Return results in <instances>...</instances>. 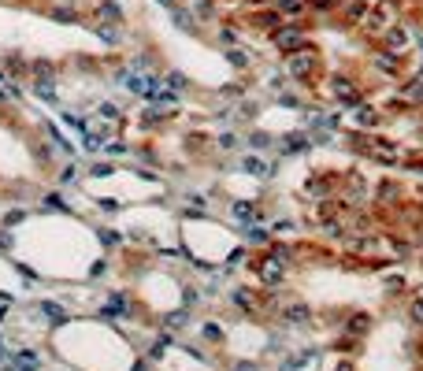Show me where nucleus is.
I'll return each instance as SVG.
<instances>
[{
	"label": "nucleus",
	"instance_id": "f257e3e1",
	"mask_svg": "<svg viewBox=\"0 0 423 371\" xmlns=\"http://www.w3.org/2000/svg\"><path fill=\"white\" fill-rule=\"evenodd\" d=\"M282 71L294 78V82H301V86H308L312 78H315V71H320V48H312V45H305V48H297V52H289V56L282 60Z\"/></svg>",
	"mask_w": 423,
	"mask_h": 371
},
{
	"label": "nucleus",
	"instance_id": "f03ea898",
	"mask_svg": "<svg viewBox=\"0 0 423 371\" xmlns=\"http://www.w3.org/2000/svg\"><path fill=\"white\" fill-rule=\"evenodd\" d=\"M268 37H271V45L279 48L282 56H289V52H297V48H305V45H308V30H305V22H301V19L282 22L279 30H271Z\"/></svg>",
	"mask_w": 423,
	"mask_h": 371
},
{
	"label": "nucleus",
	"instance_id": "7ed1b4c3",
	"mask_svg": "<svg viewBox=\"0 0 423 371\" xmlns=\"http://www.w3.org/2000/svg\"><path fill=\"white\" fill-rule=\"evenodd\" d=\"M338 197H341V204H349V208H364V204H367V197H372V186H367L364 175L349 171V175L338 182Z\"/></svg>",
	"mask_w": 423,
	"mask_h": 371
},
{
	"label": "nucleus",
	"instance_id": "20e7f679",
	"mask_svg": "<svg viewBox=\"0 0 423 371\" xmlns=\"http://www.w3.org/2000/svg\"><path fill=\"white\" fill-rule=\"evenodd\" d=\"M253 271H256V282H260L263 289H279L289 268H286L282 260H275V256L268 253V256H260V260L253 263Z\"/></svg>",
	"mask_w": 423,
	"mask_h": 371
},
{
	"label": "nucleus",
	"instance_id": "39448f33",
	"mask_svg": "<svg viewBox=\"0 0 423 371\" xmlns=\"http://www.w3.org/2000/svg\"><path fill=\"white\" fill-rule=\"evenodd\" d=\"M327 89H330V97H334V104H346V108H356V104L364 100V93H360V86H356V78H341V74H334Z\"/></svg>",
	"mask_w": 423,
	"mask_h": 371
},
{
	"label": "nucleus",
	"instance_id": "423d86ee",
	"mask_svg": "<svg viewBox=\"0 0 423 371\" xmlns=\"http://www.w3.org/2000/svg\"><path fill=\"white\" fill-rule=\"evenodd\" d=\"M279 320L286 327H308L312 323V304L301 301V297H286L282 308H279Z\"/></svg>",
	"mask_w": 423,
	"mask_h": 371
},
{
	"label": "nucleus",
	"instance_id": "0eeeda50",
	"mask_svg": "<svg viewBox=\"0 0 423 371\" xmlns=\"http://www.w3.org/2000/svg\"><path fill=\"white\" fill-rule=\"evenodd\" d=\"M379 45L390 48V52H405L408 45H412V30H408L405 22H390L386 30L379 34Z\"/></svg>",
	"mask_w": 423,
	"mask_h": 371
},
{
	"label": "nucleus",
	"instance_id": "6e6552de",
	"mask_svg": "<svg viewBox=\"0 0 423 371\" xmlns=\"http://www.w3.org/2000/svg\"><path fill=\"white\" fill-rule=\"evenodd\" d=\"M390 22H393V19H390V4L382 0V4H372V11H367L364 22H360V30H364L367 37H375V41H379V34L386 30Z\"/></svg>",
	"mask_w": 423,
	"mask_h": 371
},
{
	"label": "nucleus",
	"instance_id": "1a4fd4ad",
	"mask_svg": "<svg viewBox=\"0 0 423 371\" xmlns=\"http://www.w3.org/2000/svg\"><path fill=\"white\" fill-rule=\"evenodd\" d=\"M372 67L382 71V74H393V78H401L405 74V52H390V48H379L375 56H372Z\"/></svg>",
	"mask_w": 423,
	"mask_h": 371
},
{
	"label": "nucleus",
	"instance_id": "9d476101",
	"mask_svg": "<svg viewBox=\"0 0 423 371\" xmlns=\"http://www.w3.org/2000/svg\"><path fill=\"white\" fill-rule=\"evenodd\" d=\"M401 201H405V186H401L398 178H382V182L375 186V204L393 208V204H401Z\"/></svg>",
	"mask_w": 423,
	"mask_h": 371
},
{
	"label": "nucleus",
	"instance_id": "9b49d317",
	"mask_svg": "<svg viewBox=\"0 0 423 371\" xmlns=\"http://www.w3.org/2000/svg\"><path fill=\"white\" fill-rule=\"evenodd\" d=\"M130 308H134V301H130L123 289H115V294L104 297L100 304V315H108V320H123V315H130Z\"/></svg>",
	"mask_w": 423,
	"mask_h": 371
},
{
	"label": "nucleus",
	"instance_id": "f8f14e48",
	"mask_svg": "<svg viewBox=\"0 0 423 371\" xmlns=\"http://www.w3.org/2000/svg\"><path fill=\"white\" fill-rule=\"evenodd\" d=\"M382 108H375V104H356V115H353V123H356V130H367V134H375V126L382 123Z\"/></svg>",
	"mask_w": 423,
	"mask_h": 371
},
{
	"label": "nucleus",
	"instance_id": "ddd939ff",
	"mask_svg": "<svg viewBox=\"0 0 423 371\" xmlns=\"http://www.w3.org/2000/svg\"><path fill=\"white\" fill-rule=\"evenodd\" d=\"M282 22H286V19H282L275 8H253V11H249V26H256V30H263V34L279 30Z\"/></svg>",
	"mask_w": 423,
	"mask_h": 371
},
{
	"label": "nucleus",
	"instance_id": "4468645a",
	"mask_svg": "<svg viewBox=\"0 0 423 371\" xmlns=\"http://www.w3.org/2000/svg\"><path fill=\"white\" fill-rule=\"evenodd\" d=\"M338 182H341V178H334V175H312V178H308V193L315 197V201H334Z\"/></svg>",
	"mask_w": 423,
	"mask_h": 371
},
{
	"label": "nucleus",
	"instance_id": "2eb2a0df",
	"mask_svg": "<svg viewBox=\"0 0 423 371\" xmlns=\"http://www.w3.org/2000/svg\"><path fill=\"white\" fill-rule=\"evenodd\" d=\"M398 100L408 104V108H423V78L419 74H412L408 82L398 86Z\"/></svg>",
	"mask_w": 423,
	"mask_h": 371
},
{
	"label": "nucleus",
	"instance_id": "dca6fc26",
	"mask_svg": "<svg viewBox=\"0 0 423 371\" xmlns=\"http://www.w3.org/2000/svg\"><path fill=\"white\" fill-rule=\"evenodd\" d=\"M230 304H234V308H242L245 315H256L260 312V294H256V289H249V286H237V289H230Z\"/></svg>",
	"mask_w": 423,
	"mask_h": 371
},
{
	"label": "nucleus",
	"instance_id": "f3484780",
	"mask_svg": "<svg viewBox=\"0 0 423 371\" xmlns=\"http://www.w3.org/2000/svg\"><path fill=\"white\" fill-rule=\"evenodd\" d=\"M372 11V0H341V8H338V15L346 19L349 26H360L364 15Z\"/></svg>",
	"mask_w": 423,
	"mask_h": 371
},
{
	"label": "nucleus",
	"instance_id": "a211bd4d",
	"mask_svg": "<svg viewBox=\"0 0 423 371\" xmlns=\"http://www.w3.org/2000/svg\"><path fill=\"white\" fill-rule=\"evenodd\" d=\"M271 8L279 11L282 19H301L308 11V0H271Z\"/></svg>",
	"mask_w": 423,
	"mask_h": 371
},
{
	"label": "nucleus",
	"instance_id": "6ab92c4d",
	"mask_svg": "<svg viewBox=\"0 0 423 371\" xmlns=\"http://www.w3.org/2000/svg\"><path fill=\"white\" fill-rule=\"evenodd\" d=\"M97 15H100L104 22H108V26H123V22H126L123 8H119L115 0H100V4H97Z\"/></svg>",
	"mask_w": 423,
	"mask_h": 371
},
{
	"label": "nucleus",
	"instance_id": "aec40b11",
	"mask_svg": "<svg viewBox=\"0 0 423 371\" xmlns=\"http://www.w3.org/2000/svg\"><path fill=\"white\" fill-rule=\"evenodd\" d=\"M308 134H301V130H294V134H286L282 138V156H294V152H305L308 149Z\"/></svg>",
	"mask_w": 423,
	"mask_h": 371
},
{
	"label": "nucleus",
	"instance_id": "412c9836",
	"mask_svg": "<svg viewBox=\"0 0 423 371\" xmlns=\"http://www.w3.org/2000/svg\"><path fill=\"white\" fill-rule=\"evenodd\" d=\"M367 330H372V315H364V312L349 315V323H346V334H349V338H364Z\"/></svg>",
	"mask_w": 423,
	"mask_h": 371
},
{
	"label": "nucleus",
	"instance_id": "4be33fe9",
	"mask_svg": "<svg viewBox=\"0 0 423 371\" xmlns=\"http://www.w3.org/2000/svg\"><path fill=\"white\" fill-rule=\"evenodd\" d=\"M245 242L256 245V249H268V245H271V230H268V227H256V223H249V227H245Z\"/></svg>",
	"mask_w": 423,
	"mask_h": 371
},
{
	"label": "nucleus",
	"instance_id": "5701e85b",
	"mask_svg": "<svg viewBox=\"0 0 423 371\" xmlns=\"http://www.w3.org/2000/svg\"><path fill=\"white\" fill-rule=\"evenodd\" d=\"M37 308H41V315H48V323H56V327L71 320V315H67V308H63V304H56V301H41Z\"/></svg>",
	"mask_w": 423,
	"mask_h": 371
},
{
	"label": "nucleus",
	"instance_id": "b1692460",
	"mask_svg": "<svg viewBox=\"0 0 423 371\" xmlns=\"http://www.w3.org/2000/svg\"><path fill=\"white\" fill-rule=\"evenodd\" d=\"M48 19H56V22H63V26H71V22H82V15H78V4L48 8Z\"/></svg>",
	"mask_w": 423,
	"mask_h": 371
},
{
	"label": "nucleus",
	"instance_id": "393cba45",
	"mask_svg": "<svg viewBox=\"0 0 423 371\" xmlns=\"http://www.w3.org/2000/svg\"><path fill=\"white\" fill-rule=\"evenodd\" d=\"M171 19H175V26H178V30H193L197 11H193V8H182V4H175V8H171Z\"/></svg>",
	"mask_w": 423,
	"mask_h": 371
},
{
	"label": "nucleus",
	"instance_id": "a878e982",
	"mask_svg": "<svg viewBox=\"0 0 423 371\" xmlns=\"http://www.w3.org/2000/svg\"><path fill=\"white\" fill-rule=\"evenodd\" d=\"M167 119H171V112H164V108H145V112H141V126L152 130V126L167 123Z\"/></svg>",
	"mask_w": 423,
	"mask_h": 371
},
{
	"label": "nucleus",
	"instance_id": "bb28decb",
	"mask_svg": "<svg viewBox=\"0 0 423 371\" xmlns=\"http://www.w3.org/2000/svg\"><path fill=\"white\" fill-rule=\"evenodd\" d=\"M227 60L234 63L237 71H249V67H253V56H245L242 45H230V48H227Z\"/></svg>",
	"mask_w": 423,
	"mask_h": 371
},
{
	"label": "nucleus",
	"instance_id": "cd10ccee",
	"mask_svg": "<svg viewBox=\"0 0 423 371\" xmlns=\"http://www.w3.org/2000/svg\"><path fill=\"white\" fill-rule=\"evenodd\" d=\"M341 0H308V11L312 15H338Z\"/></svg>",
	"mask_w": 423,
	"mask_h": 371
},
{
	"label": "nucleus",
	"instance_id": "c85d7f7f",
	"mask_svg": "<svg viewBox=\"0 0 423 371\" xmlns=\"http://www.w3.org/2000/svg\"><path fill=\"white\" fill-rule=\"evenodd\" d=\"M405 315H408V323H412V327H423V297H408Z\"/></svg>",
	"mask_w": 423,
	"mask_h": 371
},
{
	"label": "nucleus",
	"instance_id": "c756f323",
	"mask_svg": "<svg viewBox=\"0 0 423 371\" xmlns=\"http://www.w3.org/2000/svg\"><path fill=\"white\" fill-rule=\"evenodd\" d=\"M386 242H390V253L398 256V260H401V256H412V242H408V237H398V234H390Z\"/></svg>",
	"mask_w": 423,
	"mask_h": 371
},
{
	"label": "nucleus",
	"instance_id": "7c9ffc66",
	"mask_svg": "<svg viewBox=\"0 0 423 371\" xmlns=\"http://www.w3.org/2000/svg\"><path fill=\"white\" fill-rule=\"evenodd\" d=\"M242 167L249 171V175H256V178H268V175H271V167L263 164V160H256V156H245V164H242Z\"/></svg>",
	"mask_w": 423,
	"mask_h": 371
},
{
	"label": "nucleus",
	"instance_id": "2f4dec72",
	"mask_svg": "<svg viewBox=\"0 0 423 371\" xmlns=\"http://www.w3.org/2000/svg\"><path fill=\"white\" fill-rule=\"evenodd\" d=\"M230 211H234V219H256V204L253 201H234Z\"/></svg>",
	"mask_w": 423,
	"mask_h": 371
},
{
	"label": "nucleus",
	"instance_id": "473e14b6",
	"mask_svg": "<svg viewBox=\"0 0 423 371\" xmlns=\"http://www.w3.org/2000/svg\"><path fill=\"white\" fill-rule=\"evenodd\" d=\"M186 320H190L186 312H171V315H164V330H178V327H186Z\"/></svg>",
	"mask_w": 423,
	"mask_h": 371
},
{
	"label": "nucleus",
	"instance_id": "72a5a7b5",
	"mask_svg": "<svg viewBox=\"0 0 423 371\" xmlns=\"http://www.w3.org/2000/svg\"><path fill=\"white\" fill-rule=\"evenodd\" d=\"M45 208H52V211H71L67 201H63V193H48V197H45Z\"/></svg>",
	"mask_w": 423,
	"mask_h": 371
},
{
	"label": "nucleus",
	"instance_id": "f704fd0d",
	"mask_svg": "<svg viewBox=\"0 0 423 371\" xmlns=\"http://www.w3.org/2000/svg\"><path fill=\"white\" fill-rule=\"evenodd\" d=\"M167 86L175 89V93H182V89H186L190 82H186V74H182V71H171V74H167Z\"/></svg>",
	"mask_w": 423,
	"mask_h": 371
},
{
	"label": "nucleus",
	"instance_id": "c9c22d12",
	"mask_svg": "<svg viewBox=\"0 0 423 371\" xmlns=\"http://www.w3.org/2000/svg\"><path fill=\"white\" fill-rule=\"evenodd\" d=\"M219 41L227 45V48L237 45V30H234V26H219Z\"/></svg>",
	"mask_w": 423,
	"mask_h": 371
},
{
	"label": "nucleus",
	"instance_id": "e433bc0d",
	"mask_svg": "<svg viewBox=\"0 0 423 371\" xmlns=\"http://www.w3.org/2000/svg\"><path fill=\"white\" fill-rule=\"evenodd\" d=\"M201 334H204L208 341H219V338H223V327H219V323H204Z\"/></svg>",
	"mask_w": 423,
	"mask_h": 371
},
{
	"label": "nucleus",
	"instance_id": "4c0bfd02",
	"mask_svg": "<svg viewBox=\"0 0 423 371\" xmlns=\"http://www.w3.org/2000/svg\"><path fill=\"white\" fill-rule=\"evenodd\" d=\"M219 149H223V152L237 149V134H219Z\"/></svg>",
	"mask_w": 423,
	"mask_h": 371
},
{
	"label": "nucleus",
	"instance_id": "58836bf2",
	"mask_svg": "<svg viewBox=\"0 0 423 371\" xmlns=\"http://www.w3.org/2000/svg\"><path fill=\"white\" fill-rule=\"evenodd\" d=\"M227 371H260V367H256V360H234Z\"/></svg>",
	"mask_w": 423,
	"mask_h": 371
},
{
	"label": "nucleus",
	"instance_id": "ea45409f",
	"mask_svg": "<svg viewBox=\"0 0 423 371\" xmlns=\"http://www.w3.org/2000/svg\"><path fill=\"white\" fill-rule=\"evenodd\" d=\"M100 242H104V245H108V249H115L119 242H123V237H119L115 230H104V234H100Z\"/></svg>",
	"mask_w": 423,
	"mask_h": 371
},
{
	"label": "nucleus",
	"instance_id": "a19ab883",
	"mask_svg": "<svg viewBox=\"0 0 423 371\" xmlns=\"http://www.w3.org/2000/svg\"><path fill=\"white\" fill-rule=\"evenodd\" d=\"M249 145H253V149H268L271 138H268V134H253V138H249Z\"/></svg>",
	"mask_w": 423,
	"mask_h": 371
},
{
	"label": "nucleus",
	"instance_id": "79ce46f5",
	"mask_svg": "<svg viewBox=\"0 0 423 371\" xmlns=\"http://www.w3.org/2000/svg\"><path fill=\"white\" fill-rule=\"evenodd\" d=\"M279 100L289 104V108H301V97H297V93H279Z\"/></svg>",
	"mask_w": 423,
	"mask_h": 371
},
{
	"label": "nucleus",
	"instance_id": "37998d69",
	"mask_svg": "<svg viewBox=\"0 0 423 371\" xmlns=\"http://www.w3.org/2000/svg\"><path fill=\"white\" fill-rule=\"evenodd\" d=\"M286 230H294V223H289V219H279V223L271 227V234H286Z\"/></svg>",
	"mask_w": 423,
	"mask_h": 371
},
{
	"label": "nucleus",
	"instance_id": "c03bdc74",
	"mask_svg": "<svg viewBox=\"0 0 423 371\" xmlns=\"http://www.w3.org/2000/svg\"><path fill=\"white\" fill-rule=\"evenodd\" d=\"M89 175H97V178H104V175H112V164H97L93 171H89Z\"/></svg>",
	"mask_w": 423,
	"mask_h": 371
},
{
	"label": "nucleus",
	"instance_id": "a18cd8bd",
	"mask_svg": "<svg viewBox=\"0 0 423 371\" xmlns=\"http://www.w3.org/2000/svg\"><path fill=\"white\" fill-rule=\"evenodd\" d=\"M78 178V167H63V175H60V182H74Z\"/></svg>",
	"mask_w": 423,
	"mask_h": 371
},
{
	"label": "nucleus",
	"instance_id": "49530a36",
	"mask_svg": "<svg viewBox=\"0 0 423 371\" xmlns=\"http://www.w3.org/2000/svg\"><path fill=\"white\" fill-rule=\"evenodd\" d=\"M19 219H22V208H15V211H8V219H4V223H8V227H11V223H19Z\"/></svg>",
	"mask_w": 423,
	"mask_h": 371
},
{
	"label": "nucleus",
	"instance_id": "de8ad7c7",
	"mask_svg": "<svg viewBox=\"0 0 423 371\" xmlns=\"http://www.w3.org/2000/svg\"><path fill=\"white\" fill-rule=\"evenodd\" d=\"M130 371H149V360H134V367Z\"/></svg>",
	"mask_w": 423,
	"mask_h": 371
},
{
	"label": "nucleus",
	"instance_id": "09e8293b",
	"mask_svg": "<svg viewBox=\"0 0 423 371\" xmlns=\"http://www.w3.org/2000/svg\"><path fill=\"white\" fill-rule=\"evenodd\" d=\"M334 371H353V364H346V360H338V367Z\"/></svg>",
	"mask_w": 423,
	"mask_h": 371
},
{
	"label": "nucleus",
	"instance_id": "8fccbe9b",
	"mask_svg": "<svg viewBox=\"0 0 423 371\" xmlns=\"http://www.w3.org/2000/svg\"><path fill=\"white\" fill-rule=\"evenodd\" d=\"M160 4H167V8H175V4H178V0H160Z\"/></svg>",
	"mask_w": 423,
	"mask_h": 371
},
{
	"label": "nucleus",
	"instance_id": "3c124183",
	"mask_svg": "<svg viewBox=\"0 0 423 371\" xmlns=\"http://www.w3.org/2000/svg\"><path fill=\"white\" fill-rule=\"evenodd\" d=\"M419 360H423V341H419Z\"/></svg>",
	"mask_w": 423,
	"mask_h": 371
}]
</instances>
